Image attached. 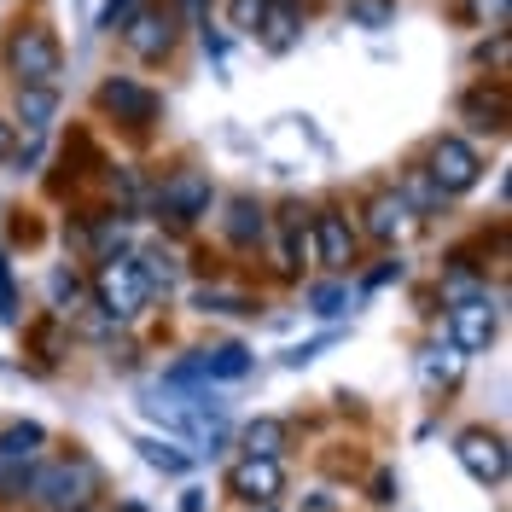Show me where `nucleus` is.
I'll list each match as a JSON object with an SVG mask.
<instances>
[{
  "label": "nucleus",
  "mask_w": 512,
  "mask_h": 512,
  "mask_svg": "<svg viewBox=\"0 0 512 512\" xmlns=\"http://www.w3.org/2000/svg\"><path fill=\"white\" fill-rule=\"evenodd\" d=\"M99 495V466L88 454H70V460H35L30 483H24V501L35 512H88Z\"/></svg>",
  "instance_id": "nucleus-1"
},
{
  "label": "nucleus",
  "mask_w": 512,
  "mask_h": 512,
  "mask_svg": "<svg viewBox=\"0 0 512 512\" xmlns=\"http://www.w3.org/2000/svg\"><path fill=\"white\" fill-rule=\"evenodd\" d=\"M6 70L18 76V88H59L64 76L59 30L47 18H18L12 35H6Z\"/></svg>",
  "instance_id": "nucleus-2"
},
{
  "label": "nucleus",
  "mask_w": 512,
  "mask_h": 512,
  "mask_svg": "<svg viewBox=\"0 0 512 512\" xmlns=\"http://www.w3.org/2000/svg\"><path fill=\"white\" fill-rule=\"evenodd\" d=\"M94 303L105 320H117V326H128V320L146 315V303H152V286H146V274H140V262L134 256H105L94 268Z\"/></svg>",
  "instance_id": "nucleus-3"
},
{
  "label": "nucleus",
  "mask_w": 512,
  "mask_h": 512,
  "mask_svg": "<svg viewBox=\"0 0 512 512\" xmlns=\"http://www.w3.org/2000/svg\"><path fill=\"white\" fill-rule=\"evenodd\" d=\"M210 204H216V181H210L204 169H192V163L169 169L158 181V192H152V210H158L169 227H198L210 216Z\"/></svg>",
  "instance_id": "nucleus-4"
},
{
  "label": "nucleus",
  "mask_w": 512,
  "mask_h": 512,
  "mask_svg": "<svg viewBox=\"0 0 512 512\" xmlns=\"http://www.w3.org/2000/svg\"><path fill=\"white\" fill-rule=\"evenodd\" d=\"M41 448H47V425H35V419L0 425V501H24V483H30Z\"/></svg>",
  "instance_id": "nucleus-5"
},
{
  "label": "nucleus",
  "mask_w": 512,
  "mask_h": 512,
  "mask_svg": "<svg viewBox=\"0 0 512 512\" xmlns=\"http://www.w3.org/2000/svg\"><path fill=\"white\" fill-rule=\"evenodd\" d=\"M425 175L437 181L443 198H460L483 181V152L466 140V134H437L431 152H425Z\"/></svg>",
  "instance_id": "nucleus-6"
},
{
  "label": "nucleus",
  "mask_w": 512,
  "mask_h": 512,
  "mask_svg": "<svg viewBox=\"0 0 512 512\" xmlns=\"http://www.w3.org/2000/svg\"><path fill=\"white\" fill-rule=\"evenodd\" d=\"M117 35H123V47L140 64H163L175 53V41H181V18L169 12V0H163V6H134V18H128Z\"/></svg>",
  "instance_id": "nucleus-7"
},
{
  "label": "nucleus",
  "mask_w": 512,
  "mask_h": 512,
  "mask_svg": "<svg viewBox=\"0 0 512 512\" xmlns=\"http://www.w3.org/2000/svg\"><path fill=\"white\" fill-rule=\"evenodd\" d=\"M309 251H315V262L326 268V274H350L355 262H361V233H355V222L344 216V210H315V222H309Z\"/></svg>",
  "instance_id": "nucleus-8"
},
{
  "label": "nucleus",
  "mask_w": 512,
  "mask_h": 512,
  "mask_svg": "<svg viewBox=\"0 0 512 512\" xmlns=\"http://www.w3.org/2000/svg\"><path fill=\"white\" fill-rule=\"evenodd\" d=\"M454 460H460L466 478L483 483V489H501V483H507V466H512L507 437L489 431V425H466V431L454 437Z\"/></svg>",
  "instance_id": "nucleus-9"
},
{
  "label": "nucleus",
  "mask_w": 512,
  "mask_h": 512,
  "mask_svg": "<svg viewBox=\"0 0 512 512\" xmlns=\"http://www.w3.org/2000/svg\"><path fill=\"white\" fill-rule=\"evenodd\" d=\"M286 460H251V454H239L233 466H227V495L239 501V507H280V495H286Z\"/></svg>",
  "instance_id": "nucleus-10"
},
{
  "label": "nucleus",
  "mask_w": 512,
  "mask_h": 512,
  "mask_svg": "<svg viewBox=\"0 0 512 512\" xmlns=\"http://www.w3.org/2000/svg\"><path fill=\"white\" fill-rule=\"evenodd\" d=\"M501 338V309L489 297H466V303H448V344L460 355H483Z\"/></svg>",
  "instance_id": "nucleus-11"
},
{
  "label": "nucleus",
  "mask_w": 512,
  "mask_h": 512,
  "mask_svg": "<svg viewBox=\"0 0 512 512\" xmlns=\"http://www.w3.org/2000/svg\"><path fill=\"white\" fill-rule=\"evenodd\" d=\"M94 105L105 111V117H117L123 128H146L163 111L158 94H152L146 82H134V76H105V82L94 88Z\"/></svg>",
  "instance_id": "nucleus-12"
},
{
  "label": "nucleus",
  "mask_w": 512,
  "mask_h": 512,
  "mask_svg": "<svg viewBox=\"0 0 512 512\" xmlns=\"http://www.w3.org/2000/svg\"><path fill=\"white\" fill-rule=\"evenodd\" d=\"M414 227H419L414 210L396 198V187H379V192H367V204H361V227H355V233H367L373 245H402Z\"/></svg>",
  "instance_id": "nucleus-13"
},
{
  "label": "nucleus",
  "mask_w": 512,
  "mask_h": 512,
  "mask_svg": "<svg viewBox=\"0 0 512 512\" xmlns=\"http://www.w3.org/2000/svg\"><path fill=\"white\" fill-rule=\"evenodd\" d=\"M222 210H227L222 233H227V245H233V251H256V245H268V210L256 204L251 192H233Z\"/></svg>",
  "instance_id": "nucleus-14"
},
{
  "label": "nucleus",
  "mask_w": 512,
  "mask_h": 512,
  "mask_svg": "<svg viewBox=\"0 0 512 512\" xmlns=\"http://www.w3.org/2000/svg\"><path fill=\"white\" fill-rule=\"evenodd\" d=\"M460 123L472 128V134H501L507 128V88L495 82H478V88H466L460 94Z\"/></svg>",
  "instance_id": "nucleus-15"
},
{
  "label": "nucleus",
  "mask_w": 512,
  "mask_h": 512,
  "mask_svg": "<svg viewBox=\"0 0 512 512\" xmlns=\"http://www.w3.org/2000/svg\"><path fill=\"white\" fill-rule=\"evenodd\" d=\"M396 198H402V204L414 210V222H425V216H437V210L448 204L443 192H437V181L425 175V163H408V169H402V187H396Z\"/></svg>",
  "instance_id": "nucleus-16"
},
{
  "label": "nucleus",
  "mask_w": 512,
  "mask_h": 512,
  "mask_svg": "<svg viewBox=\"0 0 512 512\" xmlns=\"http://www.w3.org/2000/svg\"><path fill=\"white\" fill-rule=\"evenodd\" d=\"M239 443H245L251 460H280V454L291 448V425H286V419H274V414H262V419L245 425V437H239Z\"/></svg>",
  "instance_id": "nucleus-17"
},
{
  "label": "nucleus",
  "mask_w": 512,
  "mask_h": 512,
  "mask_svg": "<svg viewBox=\"0 0 512 512\" xmlns=\"http://www.w3.org/2000/svg\"><path fill=\"white\" fill-rule=\"evenodd\" d=\"M192 361H198L204 384L210 379H245V373H251V350H245V344H210V350H192Z\"/></svg>",
  "instance_id": "nucleus-18"
},
{
  "label": "nucleus",
  "mask_w": 512,
  "mask_h": 512,
  "mask_svg": "<svg viewBox=\"0 0 512 512\" xmlns=\"http://www.w3.org/2000/svg\"><path fill=\"white\" fill-rule=\"evenodd\" d=\"M12 111H18V123L41 140V134L53 128V117H59V88H18V105H12Z\"/></svg>",
  "instance_id": "nucleus-19"
},
{
  "label": "nucleus",
  "mask_w": 512,
  "mask_h": 512,
  "mask_svg": "<svg viewBox=\"0 0 512 512\" xmlns=\"http://www.w3.org/2000/svg\"><path fill=\"white\" fill-rule=\"evenodd\" d=\"M297 30H303V18H297V6L291 0H268V18H262V41L274 47V53H286L291 41H297Z\"/></svg>",
  "instance_id": "nucleus-20"
},
{
  "label": "nucleus",
  "mask_w": 512,
  "mask_h": 512,
  "mask_svg": "<svg viewBox=\"0 0 512 512\" xmlns=\"http://www.w3.org/2000/svg\"><path fill=\"white\" fill-rule=\"evenodd\" d=\"M303 303H309V309H315L320 320L350 315V286H344V280H315V286L303 291Z\"/></svg>",
  "instance_id": "nucleus-21"
},
{
  "label": "nucleus",
  "mask_w": 512,
  "mask_h": 512,
  "mask_svg": "<svg viewBox=\"0 0 512 512\" xmlns=\"http://www.w3.org/2000/svg\"><path fill=\"white\" fill-rule=\"evenodd\" d=\"M192 303H198V315H256V297H245V291H222V286H204Z\"/></svg>",
  "instance_id": "nucleus-22"
},
{
  "label": "nucleus",
  "mask_w": 512,
  "mask_h": 512,
  "mask_svg": "<svg viewBox=\"0 0 512 512\" xmlns=\"http://www.w3.org/2000/svg\"><path fill=\"white\" fill-rule=\"evenodd\" d=\"M344 18L355 30H390L396 24V0H344Z\"/></svg>",
  "instance_id": "nucleus-23"
},
{
  "label": "nucleus",
  "mask_w": 512,
  "mask_h": 512,
  "mask_svg": "<svg viewBox=\"0 0 512 512\" xmlns=\"http://www.w3.org/2000/svg\"><path fill=\"white\" fill-rule=\"evenodd\" d=\"M134 262H140V274H146V286H152V297L175 286V256H169V251H140Z\"/></svg>",
  "instance_id": "nucleus-24"
},
{
  "label": "nucleus",
  "mask_w": 512,
  "mask_h": 512,
  "mask_svg": "<svg viewBox=\"0 0 512 512\" xmlns=\"http://www.w3.org/2000/svg\"><path fill=\"white\" fill-rule=\"evenodd\" d=\"M140 454H146V466H158V472H169V478H181L187 472V454L175 443H158V437H140Z\"/></svg>",
  "instance_id": "nucleus-25"
},
{
  "label": "nucleus",
  "mask_w": 512,
  "mask_h": 512,
  "mask_svg": "<svg viewBox=\"0 0 512 512\" xmlns=\"http://www.w3.org/2000/svg\"><path fill=\"white\" fill-rule=\"evenodd\" d=\"M227 18H233V30L239 35H256L262 30V18H268V0H227Z\"/></svg>",
  "instance_id": "nucleus-26"
},
{
  "label": "nucleus",
  "mask_w": 512,
  "mask_h": 512,
  "mask_svg": "<svg viewBox=\"0 0 512 512\" xmlns=\"http://www.w3.org/2000/svg\"><path fill=\"white\" fill-rule=\"evenodd\" d=\"M0 320H6V326H18V280H12L6 251H0Z\"/></svg>",
  "instance_id": "nucleus-27"
},
{
  "label": "nucleus",
  "mask_w": 512,
  "mask_h": 512,
  "mask_svg": "<svg viewBox=\"0 0 512 512\" xmlns=\"http://www.w3.org/2000/svg\"><path fill=\"white\" fill-rule=\"evenodd\" d=\"M47 291H53V303H76V291H82V280H76V274H70V268H53V280H47Z\"/></svg>",
  "instance_id": "nucleus-28"
},
{
  "label": "nucleus",
  "mask_w": 512,
  "mask_h": 512,
  "mask_svg": "<svg viewBox=\"0 0 512 512\" xmlns=\"http://www.w3.org/2000/svg\"><path fill=\"white\" fill-rule=\"evenodd\" d=\"M128 18H134V0H111V6L99 12V30H111V35H117V30L128 24Z\"/></svg>",
  "instance_id": "nucleus-29"
},
{
  "label": "nucleus",
  "mask_w": 512,
  "mask_h": 512,
  "mask_svg": "<svg viewBox=\"0 0 512 512\" xmlns=\"http://www.w3.org/2000/svg\"><path fill=\"white\" fill-rule=\"evenodd\" d=\"M478 64H495V70H507V35L495 30V41H478Z\"/></svg>",
  "instance_id": "nucleus-30"
},
{
  "label": "nucleus",
  "mask_w": 512,
  "mask_h": 512,
  "mask_svg": "<svg viewBox=\"0 0 512 512\" xmlns=\"http://www.w3.org/2000/svg\"><path fill=\"white\" fill-rule=\"evenodd\" d=\"M30 344L41 350V361H59V355H53V350H59V332H53V320H41V326H35Z\"/></svg>",
  "instance_id": "nucleus-31"
},
{
  "label": "nucleus",
  "mask_w": 512,
  "mask_h": 512,
  "mask_svg": "<svg viewBox=\"0 0 512 512\" xmlns=\"http://www.w3.org/2000/svg\"><path fill=\"white\" fill-rule=\"evenodd\" d=\"M210 6H216V0H169V12H175V18H192V24H204Z\"/></svg>",
  "instance_id": "nucleus-32"
},
{
  "label": "nucleus",
  "mask_w": 512,
  "mask_h": 512,
  "mask_svg": "<svg viewBox=\"0 0 512 512\" xmlns=\"http://www.w3.org/2000/svg\"><path fill=\"white\" fill-rule=\"evenodd\" d=\"M419 379L431 384V390H437V384H448V361H437V350H425V361H419Z\"/></svg>",
  "instance_id": "nucleus-33"
},
{
  "label": "nucleus",
  "mask_w": 512,
  "mask_h": 512,
  "mask_svg": "<svg viewBox=\"0 0 512 512\" xmlns=\"http://www.w3.org/2000/svg\"><path fill=\"white\" fill-rule=\"evenodd\" d=\"M390 280H402V256H390L384 268H373V274H367L361 286H367V291H379V286H390Z\"/></svg>",
  "instance_id": "nucleus-34"
},
{
  "label": "nucleus",
  "mask_w": 512,
  "mask_h": 512,
  "mask_svg": "<svg viewBox=\"0 0 512 512\" xmlns=\"http://www.w3.org/2000/svg\"><path fill=\"white\" fill-rule=\"evenodd\" d=\"M320 350H326V338H315V344H291V350H286V367H309Z\"/></svg>",
  "instance_id": "nucleus-35"
},
{
  "label": "nucleus",
  "mask_w": 512,
  "mask_h": 512,
  "mask_svg": "<svg viewBox=\"0 0 512 512\" xmlns=\"http://www.w3.org/2000/svg\"><path fill=\"white\" fill-rule=\"evenodd\" d=\"M373 501H379V507H390V501H396V478H390V472H379V478H373Z\"/></svg>",
  "instance_id": "nucleus-36"
},
{
  "label": "nucleus",
  "mask_w": 512,
  "mask_h": 512,
  "mask_svg": "<svg viewBox=\"0 0 512 512\" xmlns=\"http://www.w3.org/2000/svg\"><path fill=\"white\" fill-rule=\"evenodd\" d=\"M478 12H495V24H507V0H472Z\"/></svg>",
  "instance_id": "nucleus-37"
},
{
  "label": "nucleus",
  "mask_w": 512,
  "mask_h": 512,
  "mask_svg": "<svg viewBox=\"0 0 512 512\" xmlns=\"http://www.w3.org/2000/svg\"><path fill=\"white\" fill-rule=\"evenodd\" d=\"M181 512H204V489H187L181 495Z\"/></svg>",
  "instance_id": "nucleus-38"
},
{
  "label": "nucleus",
  "mask_w": 512,
  "mask_h": 512,
  "mask_svg": "<svg viewBox=\"0 0 512 512\" xmlns=\"http://www.w3.org/2000/svg\"><path fill=\"white\" fill-rule=\"evenodd\" d=\"M12 158V123H6V117H0V163Z\"/></svg>",
  "instance_id": "nucleus-39"
},
{
  "label": "nucleus",
  "mask_w": 512,
  "mask_h": 512,
  "mask_svg": "<svg viewBox=\"0 0 512 512\" xmlns=\"http://www.w3.org/2000/svg\"><path fill=\"white\" fill-rule=\"evenodd\" d=\"M245 512H280V507H245Z\"/></svg>",
  "instance_id": "nucleus-40"
}]
</instances>
